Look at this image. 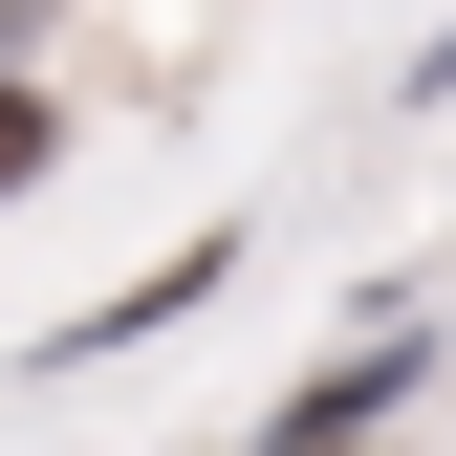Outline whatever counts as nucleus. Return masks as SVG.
Returning <instances> with one entry per match:
<instances>
[{"instance_id": "nucleus-1", "label": "nucleus", "mask_w": 456, "mask_h": 456, "mask_svg": "<svg viewBox=\"0 0 456 456\" xmlns=\"http://www.w3.org/2000/svg\"><path fill=\"white\" fill-rule=\"evenodd\" d=\"M391 391H413V348H391V370H326V391H305V413H282V435H261V456H370V413H391Z\"/></svg>"}, {"instance_id": "nucleus-2", "label": "nucleus", "mask_w": 456, "mask_h": 456, "mask_svg": "<svg viewBox=\"0 0 456 456\" xmlns=\"http://www.w3.org/2000/svg\"><path fill=\"white\" fill-rule=\"evenodd\" d=\"M44 152H66V109H44V87H0V196H22Z\"/></svg>"}]
</instances>
